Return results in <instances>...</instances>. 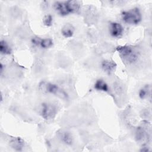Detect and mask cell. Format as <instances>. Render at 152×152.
Here are the masks:
<instances>
[{"instance_id":"cell-1","label":"cell","mask_w":152,"mask_h":152,"mask_svg":"<svg viewBox=\"0 0 152 152\" xmlns=\"http://www.w3.org/2000/svg\"><path fill=\"white\" fill-rule=\"evenodd\" d=\"M116 50L124 62H125L127 64H133L138 59L139 53L131 46H119L116 48Z\"/></svg>"},{"instance_id":"cell-2","label":"cell","mask_w":152,"mask_h":152,"mask_svg":"<svg viewBox=\"0 0 152 152\" xmlns=\"http://www.w3.org/2000/svg\"><path fill=\"white\" fill-rule=\"evenodd\" d=\"M39 89L43 93H50L63 99L68 98V95L64 90L60 88L57 85L50 83L42 81L39 85Z\"/></svg>"},{"instance_id":"cell-3","label":"cell","mask_w":152,"mask_h":152,"mask_svg":"<svg viewBox=\"0 0 152 152\" xmlns=\"http://www.w3.org/2000/svg\"><path fill=\"white\" fill-rule=\"evenodd\" d=\"M121 16L125 23L130 24H137L141 21L142 18L141 12L138 8L123 11Z\"/></svg>"},{"instance_id":"cell-4","label":"cell","mask_w":152,"mask_h":152,"mask_svg":"<svg viewBox=\"0 0 152 152\" xmlns=\"http://www.w3.org/2000/svg\"><path fill=\"white\" fill-rule=\"evenodd\" d=\"M56 112V107L53 104L48 103L42 104L41 114L45 119L47 121L53 119L55 118Z\"/></svg>"},{"instance_id":"cell-5","label":"cell","mask_w":152,"mask_h":152,"mask_svg":"<svg viewBox=\"0 0 152 152\" xmlns=\"http://www.w3.org/2000/svg\"><path fill=\"white\" fill-rule=\"evenodd\" d=\"M9 144L11 148L16 151H21L24 147V141L20 137H13L10 141Z\"/></svg>"},{"instance_id":"cell-6","label":"cell","mask_w":152,"mask_h":152,"mask_svg":"<svg viewBox=\"0 0 152 152\" xmlns=\"http://www.w3.org/2000/svg\"><path fill=\"white\" fill-rule=\"evenodd\" d=\"M124 29L122 26L118 23L112 22L110 24V33L113 37H118L122 35Z\"/></svg>"},{"instance_id":"cell-7","label":"cell","mask_w":152,"mask_h":152,"mask_svg":"<svg viewBox=\"0 0 152 152\" xmlns=\"http://www.w3.org/2000/svg\"><path fill=\"white\" fill-rule=\"evenodd\" d=\"M59 138L62 142L66 145H71L73 142V138L71 134L66 131H61L58 132Z\"/></svg>"},{"instance_id":"cell-8","label":"cell","mask_w":152,"mask_h":152,"mask_svg":"<svg viewBox=\"0 0 152 152\" xmlns=\"http://www.w3.org/2000/svg\"><path fill=\"white\" fill-rule=\"evenodd\" d=\"M54 8L61 15L65 16L69 14L66 2H55L54 3Z\"/></svg>"},{"instance_id":"cell-9","label":"cell","mask_w":152,"mask_h":152,"mask_svg":"<svg viewBox=\"0 0 152 152\" xmlns=\"http://www.w3.org/2000/svg\"><path fill=\"white\" fill-rule=\"evenodd\" d=\"M135 138L137 141L142 142L147 141L149 137L148 132L143 127H138L135 131Z\"/></svg>"},{"instance_id":"cell-10","label":"cell","mask_w":152,"mask_h":152,"mask_svg":"<svg viewBox=\"0 0 152 152\" xmlns=\"http://www.w3.org/2000/svg\"><path fill=\"white\" fill-rule=\"evenodd\" d=\"M116 66V64L112 61L104 60L102 62V68L103 70L109 74L112 73L115 70Z\"/></svg>"},{"instance_id":"cell-11","label":"cell","mask_w":152,"mask_h":152,"mask_svg":"<svg viewBox=\"0 0 152 152\" xmlns=\"http://www.w3.org/2000/svg\"><path fill=\"white\" fill-rule=\"evenodd\" d=\"M74 27L71 24H66L64 26L61 30L62 34L66 38L71 37L74 33Z\"/></svg>"},{"instance_id":"cell-12","label":"cell","mask_w":152,"mask_h":152,"mask_svg":"<svg viewBox=\"0 0 152 152\" xmlns=\"http://www.w3.org/2000/svg\"><path fill=\"white\" fill-rule=\"evenodd\" d=\"M66 4L69 13L77 12L80 7L79 2L77 1H68L66 2Z\"/></svg>"},{"instance_id":"cell-13","label":"cell","mask_w":152,"mask_h":152,"mask_svg":"<svg viewBox=\"0 0 152 152\" xmlns=\"http://www.w3.org/2000/svg\"><path fill=\"white\" fill-rule=\"evenodd\" d=\"M94 88L99 91L107 92L109 87L106 83L102 79H98L94 84Z\"/></svg>"},{"instance_id":"cell-14","label":"cell","mask_w":152,"mask_h":152,"mask_svg":"<svg viewBox=\"0 0 152 152\" xmlns=\"http://www.w3.org/2000/svg\"><path fill=\"white\" fill-rule=\"evenodd\" d=\"M139 97L141 99H147L151 97V87L149 85H145L142 87L139 91Z\"/></svg>"},{"instance_id":"cell-15","label":"cell","mask_w":152,"mask_h":152,"mask_svg":"<svg viewBox=\"0 0 152 152\" xmlns=\"http://www.w3.org/2000/svg\"><path fill=\"white\" fill-rule=\"evenodd\" d=\"M0 52L4 55H10L11 53L10 47L5 40H1L0 42Z\"/></svg>"},{"instance_id":"cell-16","label":"cell","mask_w":152,"mask_h":152,"mask_svg":"<svg viewBox=\"0 0 152 152\" xmlns=\"http://www.w3.org/2000/svg\"><path fill=\"white\" fill-rule=\"evenodd\" d=\"M53 45V41L51 39L46 38L42 39L41 43L40 46L44 49H47L49 48H50Z\"/></svg>"},{"instance_id":"cell-17","label":"cell","mask_w":152,"mask_h":152,"mask_svg":"<svg viewBox=\"0 0 152 152\" xmlns=\"http://www.w3.org/2000/svg\"><path fill=\"white\" fill-rule=\"evenodd\" d=\"M53 22V18L51 15L50 14H47L46 15L43 19V23L45 26L49 27L52 26Z\"/></svg>"},{"instance_id":"cell-18","label":"cell","mask_w":152,"mask_h":152,"mask_svg":"<svg viewBox=\"0 0 152 152\" xmlns=\"http://www.w3.org/2000/svg\"><path fill=\"white\" fill-rule=\"evenodd\" d=\"M42 41V39H40L39 37H34L32 38L31 39V42L33 45H36V46H39L40 45Z\"/></svg>"},{"instance_id":"cell-19","label":"cell","mask_w":152,"mask_h":152,"mask_svg":"<svg viewBox=\"0 0 152 152\" xmlns=\"http://www.w3.org/2000/svg\"><path fill=\"white\" fill-rule=\"evenodd\" d=\"M0 68H1V74H2V73L3 72V65L2 64H0Z\"/></svg>"}]
</instances>
